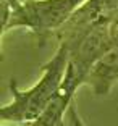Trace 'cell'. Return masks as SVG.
<instances>
[{
  "label": "cell",
  "mask_w": 118,
  "mask_h": 126,
  "mask_svg": "<svg viewBox=\"0 0 118 126\" xmlns=\"http://www.w3.org/2000/svg\"><path fill=\"white\" fill-rule=\"evenodd\" d=\"M68 58V48L65 45H58L57 53L50 58V62L42 66L44 74L36 86L28 91H19L16 82L11 81L10 91L13 100L0 108V118L11 123H31L36 120L52 102V99L58 94L67 73Z\"/></svg>",
  "instance_id": "1"
},
{
  "label": "cell",
  "mask_w": 118,
  "mask_h": 126,
  "mask_svg": "<svg viewBox=\"0 0 118 126\" xmlns=\"http://www.w3.org/2000/svg\"><path fill=\"white\" fill-rule=\"evenodd\" d=\"M10 5L8 19L2 26V32L21 26L31 29L41 41L50 32L55 34L71 18L86 0H7Z\"/></svg>",
  "instance_id": "2"
},
{
  "label": "cell",
  "mask_w": 118,
  "mask_h": 126,
  "mask_svg": "<svg viewBox=\"0 0 118 126\" xmlns=\"http://www.w3.org/2000/svg\"><path fill=\"white\" fill-rule=\"evenodd\" d=\"M118 79V45L110 48L103 57L97 60L87 74L86 84L92 87L96 95H107L113 82Z\"/></svg>",
  "instance_id": "3"
},
{
  "label": "cell",
  "mask_w": 118,
  "mask_h": 126,
  "mask_svg": "<svg viewBox=\"0 0 118 126\" xmlns=\"http://www.w3.org/2000/svg\"><path fill=\"white\" fill-rule=\"evenodd\" d=\"M71 102H73V99L67 97L58 91V94L52 99V102L45 107V110L36 120L28 123V126H67L63 115L70 108Z\"/></svg>",
  "instance_id": "4"
},
{
  "label": "cell",
  "mask_w": 118,
  "mask_h": 126,
  "mask_svg": "<svg viewBox=\"0 0 118 126\" xmlns=\"http://www.w3.org/2000/svg\"><path fill=\"white\" fill-rule=\"evenodd\" d=\"M67 126H70V120H68V121H67Z\"/></svg>",
  "instance_id": "5"
},
{
  "label": "cell",
  "mask_w": 118,
  "mask_h": 126,
  "mask_svg": "<svg viewBox=\"0 0 118 126\" xmlns=\"http://www.w3.org/2000/svg\"><path fill=\"white\" fill-rule=\"evenodd\" d=\"M2 126H7V125H5V123H3V125H2Z\"/></svg>",
  "instance_id": "6"
}]
</instances>
